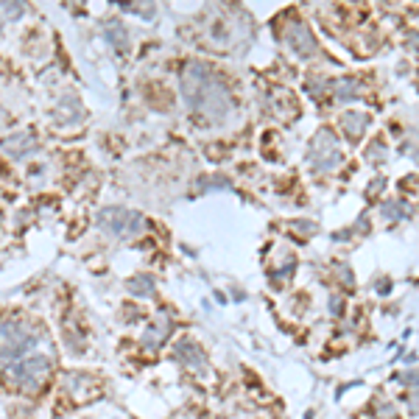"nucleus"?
I'll use <instances>...</instances> for the list:
<instances>
[{
	"mask_svg": "<svg viewBox=\"0 0 419 419\" xmlns=\"http://www.w3.org/2000/svg\"><path fill=\"white\" fill-rule=\"evenodd\" d=\"M182 95L187 106L196 115H204L209 123H221L232 109V98L227 87L204 65H187L182 70Z\"/></svg>",
	"mask_w": 419,
	"mask_h": 419,
	"instance_id": "1",
	"label": "nucleus"
},
{
	"mask_svg": "<svg viewBox=\"0 0 419 419\" xmlns=\"http://www.w3.org/2000/svg\"><path fill=\"white\" fill-rule=\"evenodd\" d=\"M98 227L112 235V238H120V241H132L137 238L143 230H145V221L140 213L134 209H126V207H106L98 213Z\"/></svg>",
	"mask_w": 419,
	"mask_h": 419,
	"instance_id": "2",
	"label": "nucleus"
},
{
	"mask_svg": "<svg viewBox=\"0 0 419 419\" xmlns=\"http://www.w3.org/2000/svg\"><path fill=\"white\" fill-rule=\"evenodd\" d=\"M34 344H37V335L29 330L26 322H20V319H15V316L0 319V361L20 358V355H26Z\"/></svg>",
	"mask_w": 419,
	"mask_h": 419,
	"instance_id": "3",
	"label": "nucleus"
},
{
	"mask_svg": "<svg viewBox=\"0 0 419 419\" xmlns=\"http://www.w3.org/2000/svg\"><path fill=\"white\" fill-rule=\"evenodd\" d=\"M51 377V361L42 358V355H34V358H26V361H17L12 369H9V380L20 388V391H42L45 383Z\"/></svg>",
	"mask_w": 419,
	"mask_h": 419,
	"instance_id": "4",
	"label": "nucleus"
},
{
	"mask_svg": "<svg viewBox=\"0 0 419 419\" xmlns=\"http://www.w3.org/2000/svg\"><path fill=\"white\" fill-rule=\"evenodd\" d=\"M308 159L313 168L319 171H333L338 162H341V148L333 137L330 129H322L313 140H310V148H308Z\"/></svg>",
	"mask_w": 419,
	"mask_h": 419,
	"instance_id": "5",
	"label": "nucleus"
},
{
	"mask_svg": "<svg viewBox=\"0 0 419 419\" xmlns=\"http://www.w3.org/2000/svg\"><path fill=\"white\" fill-rule=\"evenodd\" d=\"M285 42H288V48L297 54V56H302V59H310V56H316V40H313V34H310V29L305 26V23H291L288 29H285Z\"/></svg>",
	"mask_w": 419,
	"mask_h": 419,
	"instance_id": "6",
	"label": "nucleus"
},
{
	"mask_svg": "<svg viewBox=\"0 0 419 419\" xmlns=\"http://www.w3.org/2000/svg\"><path fill=\"white\" fill-rule=\"evenodd\" d=\"M0 148H3L9 157L20 159V157H26L29 151L37 148V137H34L31 132H20V134H12V137H3V140H0Z\"/></svg>",
	"mask_w": 419,
	"mask_h": 419,
	"instance_id": "7",
	"label": "nucleus"
},
{
	"mask_svg": "<svg viewBox=\"0 0 419 419\" xmlns=\"http://www.w3.org/2000/svg\"><path fill=\"white\" fill-rule=\"evenodd\" d=\"M369 115L366 112H344L341 115V129H344V134L352 140V143H358L361 137H363V132L369 129Z\"/></svg>",
	"mask_w": 419,
	"mask_h": 419,
	"instance_id": "8",
	"label": "nucleus"
},
{
	"mask_svg": "<svg viewBox=\"0 0 419 419\" xmlns=\"http://www.w3.org/2000/svg\"><path fill=\"white\" fill-rule=\"evenodd\" d=\"M173 355H176V361H182L187 369H196V372L204 369V355H201V349H198L193 341H179V344L173 347Z\"/></svg>",
	"mask_w": 419,
	"mask_h": 419,
	"instance_id": "9",
	"label": "nucleus"
},
{
	"mask_svg": "<svg viewBox=\"0 0 419 419\" xmlns=\"http://www.w3.org/2000/svg\"><path fill=\"white\" fill-rule=\"evenodd\" d=\"M104 37H106V42H112L115 51H120V54L129 51V31L120 20H106L104 23Z\"/></svg>",
	"mask_w": 419,
	"mask_h": 419,
	"instance_id": "10",
	"label": "nucleus"
},
{
	"mask_svg": "<svg viewBox=\"0 0 419 419\" xmlns=\"http://www.w3.org/2000/svg\"><path fill=\"white\" fill-rule=\"evenodd\" d=\"M171 335V319H159L157 324H151L148 330H145V335H143V344L148 347V349H159L162 344H165V338Z\"/></svg>",
	"mask_w": 419,
	"mask_h": 419,
	"instance_id": "11",
	"label": "nucleus"
},
{
	"mask_svg": "<svg viewBox=\"0 0 419 419\" xmlns=\"http://www.w3.org/2000/svg\"><path fill=\"white\" fill-rule=\"evenodd\" d=\"M333 90H335V98H338V101H349V98H358V95H361V93H358V81H352L349 76L338 79V81L333 84Z\"/></svg>",
	"mask_w": 419,
	"mask_h": 419,
	"instance_id": "12",
	"label": "nucleus"
},
{
	"mask_svg": "<svg viewBox=\"0 0 419 419\" xmlns=\"http://www.w3.org/2000/svg\"><path fill=\"white\" fill-rule=\"evenodd\" d=\"M129 291L137 294V297H151L154 294V280L148 274H140V277L129 280Z\"/></svg>",
	"mask_w": 419,
	"mask_h": 419,
	"instance_id": "13",
	"label": "nucleus"
},
{
	"mask_svg": "<svg viewBox=\"0 0 419 419\" xmlns=\"http://www.w3.org/2000/svg\"><path fill=\"white\" fill-rule=\"evenodd\" d=\"M383 216L386 219H408L411 207H405V201H386L383 204Z\"/></svg>",
	"mask_w": 419,
	"mask_h": 419,
	"instance_id": "14",
	"label": "nucleus"
},
{
	"mask_svg": "<svg viewBox=\"0 0 419 419\" xmlns=\"http://www.w3.org/2000/svg\"><path fill=\"white\" fill-rule=\"evenodd\" d=\"M369 159H372V162H386V145H383L380 140L369 145Z\"/></svg>",
	"mask_w": 419,
	"mask_h": 419,
	"instance_id": "15",
	"label": "nucleus"
},
{
	"mask_svg": "<svg viewBox=\"0 0 419 419\" xmlns=\"http://www.w3.org/2000/svg\"><path fill=\"white\" fill-rule=\"evenodd\" d=\"M397 380H400V383H405V386H416V388H419V369H411V372L400 374Z\"/></svg>",
	"mask_w": 419,
	"mask_h": 419,
	"instance_id": "16",
	"label": "nucleus"
},
{
	"mask_svg": "<svg viewBox=\"0 0 419 419\" xmlns=\"http://www.w3.org/2000/svg\"><path fill=\"white\" fill-rule=\"evenodd\" d=\"M408 411H411L413 416H419V388H416V391L408 397Z\"/></svg>",
	"mask_w": 419,
	"mask_h": 419,
	"instance_id": "17",
	"label": "nucleus"
},
{
	"mask_svg": "<svg viewBox=\"0 0 419 419\" xmlns=\"http://www.w3.org/2000/svg\"><path fill=\"white\" fill-rule=\"evenodd\" d=\"M405 42L411 45V51H416V54H419V34H416V31H411V34L405 37Z\"/></svg>",
	"mask_w": 419,
	"mask_h": 419,
	"instance_id": "18",
	"label": "nucleus"
},
{
	"mask_svg": "<svg viewBox=\"0 0 419 419\" xmlns=\"http://www.w3.org/2000/svg\"><path fill=\"white\" fill-rule=\"evenodd\" d=\"M330 308H333V313H341V299H338V297H333V302H330Z\"/></svg>",
	"mask_w": 419,
	"mask_h": 419,
	"instance_id": "19",
	"label": "nucleus"
},
{
	"mask_svg": "<svg viewBox=\"0 0 419 419\" xmlns=\"http://www.w3.org/2000/svg\"><path fill=\"white\" fill-rule=\"evenodd\" d=\"M0 221H3V213H0Z\"/></svg>",
	"mask_w": 419,
	"mask_h": 419,
	"instance_id": "20",
	"label": "nucleus"
},
{
	"mask_svg": "<svg viewBox=\"0 0 419 419\" xmlns=\"http://www.w3.org/2000/svg\"><path fill=\"white\" fill-rule=\"evenodd\" d=\"M366 419H372V416H366Z\"/></svg>",
	"mask_w": 419,
	"mask_h": 419,
	"instance_id": "21",
	"label": "nucleus"
}]
</instances>
